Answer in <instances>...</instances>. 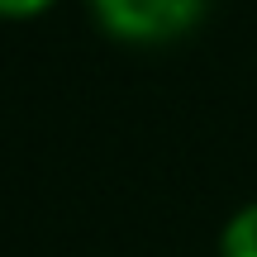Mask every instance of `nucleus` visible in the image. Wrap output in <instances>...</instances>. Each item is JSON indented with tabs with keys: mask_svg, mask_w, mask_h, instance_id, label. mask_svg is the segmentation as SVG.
I'll return each mask as SVG.
<instances>
[{
	"mask_svg": "<svg viewBox=\"0 0 257 257\" xmlns=\"http://www.w3.org/2000/svg\"><path fill=\"white\" fill-rule=\"evenodd\" d=\"M95 24L134 48H162L186 38L205 19L210 0H86Z\"/></svg>",
	"mask_w": 257,
	"mask_h": 257,
	"instance_id": "1",
	"label": "nucleus"
},
{
	"mask_svg": "<svg viewBox=\"0 0 257 257\" xmlns=\"http://www.w3.org/2000/svg\"><path fill=\"white\" fill-rule=\"evenodd\" d=\"M219 257H257V200L233 210V219L219 233Z\"/></svg>",
	"mask_w": 257,
	"mask_h": 257,
	"instance_id": "2",
	"label": "nucleus"
},
{
	"mask_svg": "<svg viewBox=\"0 0 257 257\" xmlns=\"http://www.w3.org/2000/svg\"><path fill=\"white\" fill-rule=\"evenodd\" d=\"M53 5L57 0H0V19H38Z\"/></svg>",
	"mask_w": 257,
	"mask_h": 257,
	"instance_id": "3",
	"label": "nucleus"
}]
</instances>
